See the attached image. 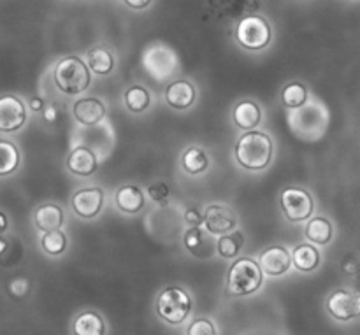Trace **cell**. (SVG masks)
Masks as SVG:
<instances>
[{
    "label": "cell",
    "instance_id": "obj_1",
    "mask_svg": "<svg viewBox=\"0 0 360 335\" xmlns=\"http://www.w3.org/2000/svg\"><path fill=\"white\" fill-rule=\"evenodd\" d=\"M273 157V140L264 132H252L241 137L236 146V158L239 165L250 171H262Z\"/></svg>",
    "mask_w": 360,
    "mask_h": 335
},
{
    "label": "cell",
    "instance_id": "obj_2",
    "mask_svg": "<svg viewBox=\"0 0 360 335\" xmlns=\"http://www.w3.org/2000/svg\"><path fill=\"white\" fill-rule=\"evenodd\" d=\"M262 287V270L252 258H239L231 265L227 274V294L245 297L255 294Z\"/></svg>",
    "mask_w": 360,
    "mask_h": 335
},
{
    "label": "cell",
    "instance_id": "obj_3",
    "mask_svg": "<svg viewBox=\"0 0 360 335\" xmlns=\"http://www.w3.org/2000/svg\"><path fill=\"white\" fill-rule=\"evenodd\" d=\"M91 76L86 63L77 56H67L60 60L55 69V83L60 91L67 95H77L90 84Z\"/></svg>",
    "mask_w": 360,
    "mask_h": 335
},
{
    "label": "cell",
    "instance_id": "obj_4",
    "mask_svg": "<svg viewBox=\"0 0 360 335\" xmlns=\"http://www.w3.org/2000/svg\"><path fill=\"white\" fill-rule=\"evenodd\" d=\"M192 311V298L183 288H165L157 298V313L164 322L181 325Z\"/></svg>",
    "mask_w": 360,
    "mask_h": 335
},
{
    "label": "cell",
    "instance_id": "obj_5",
    "mask_svg": "<svg viewBox=\"0 0 360 335\" xmlns=\"http://www.w3.org/2000/svg\"><path fill=\"white\" fill-rule=\"evenodd\" d=\"M236 39L246 49H262L271 41V27L262 16H246L236 28Z\"/></svg>",
    "mask_w": 360,
    "mask_h": 335
},
{
    "label": "cell",
    "instance_id": "obj_6",
    "mask_svg": "<svg viewBox=\"0 0 360 335\" xmlns=\"http://www.w3.org/2000/svg\"><path fill=\"white\" fill-rule=\"evenodd\" d=\"M311 195L302 188H287L281 193V209L290 221H306L313 214Z\"/></svg>",
    "mask_w": 360,
    "mask_h": 335
},
{
    "label": "cell",
    "instance_id": "obj_7",
    "mask_svg": "<svg viewBox=\"0 0 360 335\" xmlns=\"http://www.w3.org/2000/svg\"><path fill=\"white\" fill-rule=\"evenodd\" d=\"M327 311L338 322H350L360 316V291L338 290L327 301Z\"/></svg>",
    "mask_w": 360,
    "mask_h": 335
},
{
    "label": "cell",
    "instance_id": "obj_8",
    "mask_svg": "<svg viewBox=\"0 0 360 335\" xmlns=\"http://www.w3.org/2000/svg\"><path fill=\"white\" fill-rule=\"evenodd\" d=\"M27 121L25 104L14 95L0 97V132L11 133L20 130Z\"/></svg>",
    "mask_w": 360,
    "mask_h": 335
},
{
    "label": "cell",
    "instance_id": "obj_9",
    "mask_svg": "<svg viewBox=\"0 0 360 335\" xmlns=\"http://www.w3.org/2000/svg\"><path fill=\"white\" fill-rule=\"evenodd\" d=\"M202 221L210 234L225 235L234 230L238 225V216L234 211L225 206H210L204 213Z\"/></svg>",
    "mask_w": 360,
    "mask_h": 335
},
{
    "label": "cell",
    "instance_id": "obj_10",
    "mask_svg": "<svg viewBox=\"0 0 360 335\" xmlns=\"http://www.w3.org/2000/svg\"><path fill=\"white\" fill-rule=\"evenodd\" d=\"M260 270L269 276H283L292 267V253L285 249L283 246H273L260 253L259 260Z\"/></svg>",
    "mask_w": 360,
    "mask_h": 335
},
{
    "label": "cell",
    "instance_id": "obj_11",
    "mask_svg": "<svg viewBox=\"0 0 360 335\" xmlns=\"http://www.w3.org/2000/svg\"><path fill=\"white\" fill-rule=\"evenodd\" d=\"M72 209L81 218H95L104 204V193L101 188H84L74 193Z\"/></svg>",
    "mask_w": 360,
    "mask_h": 335
},
{
    "label": "cell",
    "instance_id": "obj_12",
    "mask_svg": "<svg viewBox=\"0 0 360 335\" xmlns=\"http://www.w3.org/2000/svg\"><path fill=\"white\" fill-rule=\"evenodd\" d=\"M67 167H69V171L72 172V174L83 176L84 178V176L95 174V171H97L98 167V162L94 151L81 146L76 147V150L69 155V158H67Z\"/></svg>",
    "mask_w": 360,
    "mask_h": 335
},
{
    "label": "cell",
    "instance_id": "obj_13",
    "mask_svg": "<svg viewBox=\"0 0 360 335\" xmlns=\"http://www.w3.org/2000/svg\"><path fill=\"white\" fill-rule=\"evenodd\" d=\"M74 116L81 125H97L105 116V107L98 98H81L74 104Z\"/></svg>",
    "mask_w": 360,
    "mask_h": 335
},
{
    "label": "cell",
    "instance_id": "obj_14",
    "mask_svg": "<svg viewBox=\"0 0 360 335\" xmlns=\"http://www.w3.org/2000/svg\"><path fill=\"white\" fill-rule=\"evenodd\" d=\"M165 100L174 109H188L195 102V88L188 81H174L165 90Z\"/></svg>",
    "mask_w": 360,
    "mask_h": 335
},
{
    "label": "cell",
    "instance_id": "obj_15",
    "mask_svg": "<svg viewBox=\"0 0 360 335\" xmlns=\"http://www.w3.org/2000/svg\"><path fill=\"white\" fill-rule=\"evenodd\" d=\"M63 225V211L62 207L55 206V204H46L41 206L35 211V227L39 230L53 232L60 230V227Z\"/></svg>",
    "mask_w": 360,
    "mask_h": 335
},
{
    "label": "cell",
    "instance_id": "obj_16",
    "mask_svg": "<svg viewBox=\"0 0 360 335\" xmlns=\"http://www.w3.org/2000/svg\"><path fill=\"white\" fill-rule=\"evenodd\" d=\"M74 335H105V323L95 311H84L74 320Z\"/></svg>",
    "mask_w": 360,
    "mask_h": 335
},
{
    "label": "cell",
    "instance_id": "obj_17",
    "mask_svg": "<svg viewBox=\"0 0 360 335\" xmlns=\"http://www.w3.org/2000/svg\"><path fill=\"white\" fill-rule=\"evenodd\" d=\"M262 119V112L260 107L252 100H243L239 102L234 107V121L239 129L243 130H252Z\"/></svg>",
    "mask_w": 360,
    "mask_h": 335
},
{
    "label": "cell",
    "instance_id": "obj_18",
    "mask_svg": "<svg viewBox=\"0 0 360 335\" xmlns=\"http://www.w3.org/2000/svg\"><path fill=\"white\" fill-rule=\"evenodd\" d=\"M185 246L192 255L200 256V258H210L213 253V244L210 241V235L200 227H192L185 234Z\"/></svg>",
    "mask_w": 360,
    "mask_h": 335
},
{
    "label": "cell",
    "instance_id": "obj_19",
    "mask_svg": "<svg viewBox=\"0 0 360 335\" xmlns=\"http://www.w3.org/2000/svg\"><path fill=\"white\" fill-rule=\"evenodd\" d=\"M116 206L120 207V211L129 214L139 213L144 207V195L141 192V188L137 186H123L116 193Z\"/></svg>",
    "mask_w": 360,
    "mask_h": 335
},
{
    "label": "cell",
    "instance_id": "obj_20",
    "mask_svg": "<svg viewBox=\"0 0 360 335\" xmlns=\"http://www.w3.org/2000/svg\"><path fill=\"white\" fill-rule=\"evenodd\" d=\"M292 263L301 272H311L320 265V253L315 246L301 244L292 251Z\"/></svg>",
    "mask_w": 360,
    "mask_h": 335
},
{
    "label": "cell",
    "instance_id": "obj_21",
    "mask_svg": "<svg viewBox=\"0 0 360 335\" xmlns=\"http://www.w3.org/2000/svg\"><path fill=\"white\" fill-rule=\"evenodd\" d=\"M306 237H308L313 244H329L330 239H333V223H330L327 218H313V220L306 225Z\"/></svg>",
    "mask_w": 360,
    "mask_h": 335
},
{
    "label": "cell",
    "instance_id": "obj_22",
    "mask_svg": "<svg viewBox=\"0 0 360 335\" xmlns=\"http://www.w3.org/2000/svg\"><path fill=\"white\" fill-rule=\"evenodd\" d=\"M243 244H245V237H243L241 232L232 230L229 234L221 235L217 242L218 255L224 256V258H236L239 251H241Z\"/></svg>",
    "mask_w": 360,
    "mask_h": 335
},
{
    "label": "cell",
    "instance_id": "obj_23",
    "mask_svg": "<svg viewBox=\"0 0 360 335\" xmlns=\"http://www.w3.org/2000/svg\"><path fill=\"white\" fill-rule=\"evenodd\" d=\"M181 165L188 174H200L210 165V158H207L206 151L199 150V147H190L183 155Z\"/></svg>",
    "mask_w": 360,
    "mask_h": 335
},
{
    "label": "cell",
    "instance_id": "obj_24",
    "mask_svg": "<svg viewBox=\"0 0 360 335\" xmlns=\"http://www.w3.org/2000/svg\"><path fill=\"white\" fill-rule=\"evenodd\" d=\"M112 65H115V60H112V55L108 49L95 48L91 51H88V67L95 74H98V76H104V74L111 72Z\"/></svg>",
    "mask_w": 360,
    "mask_h": 335
},
{
    "label": "cell",
    "instance_id": "obj_25",
    "mask_svg": "<svg viewBox=\"0 0 360 335\" xmlns=\"http://www.w3.org/2000/svg\"><path fill=\"white\" fill-rule=\"evenodd\" d=\"M20 165V153L16 146L7 140H0V176H7L14 172Z\"/></svg>",
    "mask_w": 360,
    "mask_h": 335
},
{
    "label": "cell",
    "instance_id": "obj_26",
    "mask_svg": "<svg viewBox=\"0 0 360 335\" xmlns=\"http://www.w3.org/2000/svg\"><path fill=\"white\" fill-rule=\"evenodd\" d=\"M306 100H308V90L301 83L287 84L281 91V102L290 109L301 107V105L306 104Z\"/></svg>",
    "mask_w": 360,
    "mask_h": 335
},
{
    "label": "cell",
    "instance_id": "obj_27",
    "mask_svg": "<svg viewBox=\"0 0 360 335\" xmlns=\"http://www.w3.org/2000/svg\"><path fill=\"white\" fill-rule=\"evenodd\" d=\"M150 93L143 86H132L125 91V104L132 112H143L150 107Z\"/></svg>",
    "mask_w": 360,
    "mask_h": 335
},
{
    "label": "cell",
    "instance_id": "obj_28",
    "mask_svg": "<svg viewBox=\"0 0 360 335\" xmlns=\"http://www.w3.org/2000/svg\"><path fill=\"white\" fill-rule=\"evenodd\" d=\"M41 246L48 255L56 256L62 255L67 248V237L62 230H53V232H46L41 239Z\"/></svg>",
    "mask_w": 360,
    "mask_h": 335
},
{
    "label": "cell",
    "instance_id": "obj_29",
    "mask_svg": "<svg viewBox=\"0 0 360 335\" xmlns=\"http://www.w3.org/2000/svg\"><path fill=\"white\" fill-rule=\"evenodd\" d=\"M7 291L13 298H25L30 291V283L27 277H14L7 283Z\"/></svg>",
    "mask_w": 360,
    "mask_h": 335
},
{
    "label": "cell",
    "instance_id": "obj_30",
    "mask_svg": "<svg viewBox=\"0 0 360 335\" xmlns=\"http://www.w3.org/2000/svg\"><path fill=\"white\" fill-rule=\"evenodd\" d=\"M186 335H218L217 329H214L213 322L207 318H199L192 322V325L186 330Z\"/></svg>",
    "mask_w": 360,
    "mask_h": 335
},
{
    "label": "cell",
    "instance_id": "obj_31",
    "mask_svg": "<svg viewBox=\"0 0 360 335\" xmlns=\"http://www.w3.org/2000/svg\"><path fill=\"white\" fill-rule=\"evenodd\" d=\"M148 195L151 197V200L158 204H167L169 199V186L165 183H155L148 188Z\"/></svg>",
    "mask_w": 360,
    "mask_h": 335
},
{
    "label": "cell",
    "instance_id": "obj_32",
    "mask_svg": "<svg viewBox=\"0 0 360 335\" xmlns=\"http://www.w3.org/2000/svg\"><path fill=\"white\" fill-rule=\"evenodd\" d=\"M341 267H343V272L348 274V276H357L360 272V260L355 258L354 255H348L341 262Z\"/></svg>",
    "mask_w": 360,
    "mask_h": 335
},
{
    "label": "cell",
    "instance_id": "obj_33",
    "mask_svg": "<svg viewBox=\"0 0 360 335\" xmlns=\"http://www.w3.org/2000/svg\"><path fill=\"white\" fill-rule=\"evenodd\" d=\"M202 220L204 216L197 209H188L185 213V221L188 225H192V227H199V225L202 223Z\"/></svg>",
    "mask_w": 360,
    "mask_h": 335
},
{
    "label": "cell",
    "instance_id": "obj_34",
    "mask_svg": "<svg viewBox=\"0 0 360 335\" xmlns=\"http://www.w3.org/2000/svg\"><path fill=\"white\" fill-rule=\"evenodd\" d=\"M125 4L132 9H144L151 4V0H125Z\"/></svg>",
    "mask_w": 360,
    "mask_h": 335
},
{
    "label": "cell",
    "instance_id": "obj_35",
    "mask_svg": "<svg viewBox=\"0 0 360 335\" xmlns=\"http://www.w3.org/2000/svg\"><path fill=\"white\" fill-rule=\"evenodd\" d=\"M30 107L34 109V111H41V109L44 107V102H42V98L34 97V98H30Z\"/></svg>",
    "mask_w": 360,
    "mask_h": 335
},
{
    "label": "cell",
    "instance_id": "obj_36",
    "mask_svg": "<svg viewBox=\"0 0 360 335\" xmlns=\"http://www.w3.org/2000/svg\"><path fill=\"white\" fill-rule=\"evenodd\" d=\"M7 249H9V242H7L6 239L0 237V263L4 262V256H6Z\"/></svg>",
    "mask_w": 360,
    "mask_h": 335
},
{
    "label": "cell",
    "instance_id": "obj_37",
    "mask_svg": "<svg viewBox=\"0 0 360 335\" xmlns=\"http://www.w3.org/2000/svg\"><path fill=\"white\" fill-rule=\"evenodd\" d=\"M55 109H53V107H48V109H46V112H44V118L46 119H48V121H51V119H55Z\"/></svg>",
    "mask_w": 360,
    "mask_h": 335
},
{
    "label": "cell",
    "instance_id": "obj_38",
    "mask_svg": "<svg viewBox=\"0 0 360 335\" xmlns=\"http://www.w3.org/2000/svg\"><path fill=\"white\" fill-rule=\"evenodd\" d=\"M6 228H7V218H6V214L0 213V234H2Z\"/></svg>",
    "mask_w": 360,
    "mask_h": 335
}]
</instances>
